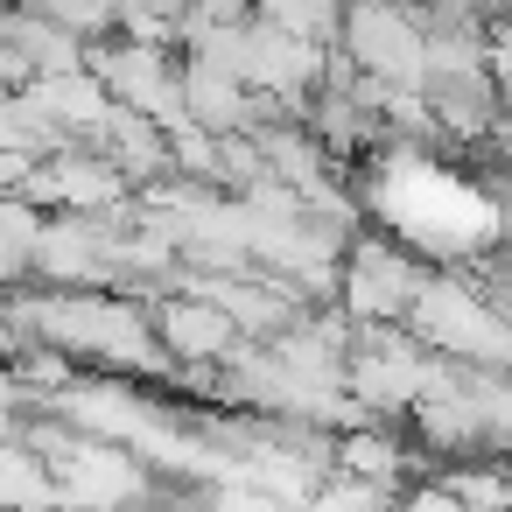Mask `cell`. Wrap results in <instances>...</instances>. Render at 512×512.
Listing matches in <instances>:
<instances>
[{
  "mask_svg": "<svg viewBox=\"0 0 512 512\" xmlns=\"http://www.w3.org/2000/svg\"><path fill=\"white\" fill-rule=\"evenodd\" d=\"M421 288H428V267L414 253H400L393 239H351L344 246L337 295H344L351 323H400V316H414Z\"/></svg>",
  "mask_w": 512,
  "mask_h": 512,
  "instance_id": "1",
  "label": "cell"
},
{
  "mask_svg": "<svg viewBox=\"0 0 512 512\" xmlns=\"http://www.w3.org/2000/svg\"><path fill=\"white\" fill-rule=\"evenodd\" d=\"M155 344L169 365H225L239 351V323L211 295H176L155 309Z\"/></svg>",
  "mask_w": 512,
  "mask_h": 512,
  "instance_id": "2",
  "label": "cell"
},
{
  "mask_svg": "<svg viewBox=\"0 0 512 512\" xmlns=\"http://www.w3.org/2000/svg\"><path fill=\"white\" fill-rule=\"evenodd\" d=\"M344 15H351V0H253V22L295 36V43H337L344 36Z\"/></svg>",
  "mask_w": 512,
  "mask_h": 512,
  "instance_id": "3",
  "label": "cell"
}]
</instances>
